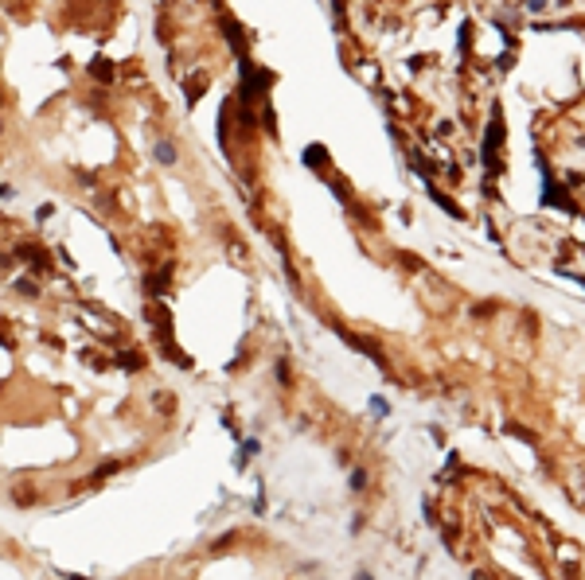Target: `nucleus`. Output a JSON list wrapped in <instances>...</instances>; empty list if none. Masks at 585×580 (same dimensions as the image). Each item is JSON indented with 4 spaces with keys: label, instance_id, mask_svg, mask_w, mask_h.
Wrapping results in <instances>:
<instances>
[{
    "label": "nucleus",
    "instance_id": "1",
    "mask_svg": "<svg viewBox=\"0 0 585 580\" xmlns=\"http://www.w3.org/2000/svg\"><path fill=\"white\" fill-rule=\"evenodd\" d=\"M157 152H160V160H168V164H172V160H176V148H172V144H160Z\"/></svg>",
    "mask_w": 585,
    "mask_h": 580
}]
</instances>
